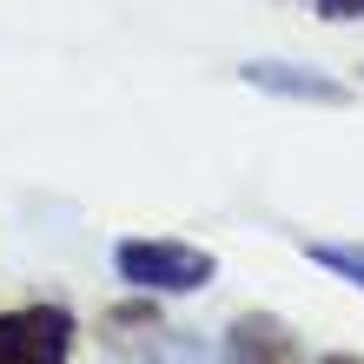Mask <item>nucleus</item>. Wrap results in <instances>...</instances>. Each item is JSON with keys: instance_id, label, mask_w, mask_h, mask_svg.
<instances>
[{"instance_id": "1", "label": "nucleus", "mask_w": 364, "mask_h": 364, "mask_svg": "<svg viewBox=\"0 0 364 364\" xmlns=\"http://www.w3.org/2000/svg\"><path fill=\"white\" fill-rule=\"evenodd\" d=\"M113 272L133 291H199V285H212L219 265H212V252L179 245V239H126L113 252Z\"/></svg>"}, {"instance_id": "2", "label": "nucleus", "mask_w": 364, "mask_h": 364, "mask_svg": "<svg viewBox=\"0 0 364 364\" xmlns=\"http://www.w3.org/2000/svg\"><path fill=\"white\" fill-rule=\"evenodd\" d=\"M67 338V311H14L0 318V364H60Z\"/></svg>"}, {"instance_id": "3", "label": "nucleus", "mask_w": 364, "mask_h": 364, "mask_svg": "<svg viewBox=\"0 0 364 364\" xmlns=\"http://www.w3.org/2000/svg\"><path fill=\"white\" fill-rule=\"evenodd\" d=\"M245 87H259V93H285V100H318V106H345V80H325V73H298L285 67V60H245L239 67Z\"/></svg>"}, {"instance_id": "4", "label": "nucleus", "mask_w": 364, "mask_h": 364, "mask_svg": "<svg viewBox=\"0 0 364 364\" xmlns=\"http://www.w3.org/2000/svg\"><path fill=\"white\" fill-rule=\"evenodd\" d=\"M305 259H311V265H325V272H338L345 285L364 291V245H305Z\"/></svg>"}, {"instance_id": "5", "label": "nucleus", "mask_w": 364, "mask_h": 364, "mask_svg": "<svg viewBox=\"0 0 364 364\" xmlns=\"http://www.w3.org/2000/svg\"><path fill=\"white\" fill-rule=\"evenodd\" d=\"M318 14H325V20H358L364 0H318Z\"/></svg>"}]
</instances>
